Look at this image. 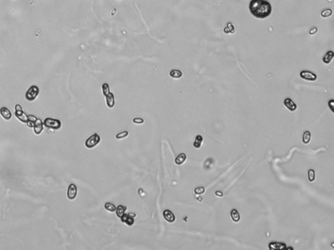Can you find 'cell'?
Returning <instances> with one entry per match:
<instances>
[{"label": "cell", "mask_w": 334, "mask_h": 250, "mask_svg": "<svg viewBox=\"0 0 334 250\" xmlns=\"http://www.w3.org/2000/svg\"><path fill=\"white\" fill-rule=\"evenodd\" d=\"M15 116L19 119L20 121L26 123L28 115L25 114L22 109V107L20 104L15 106Z\"/></svg>", "instance_id": "obj_5"}, {"label": "cell", "mask_w": 334, "mask_h": 250, "mask_svg": "<svg viewBox=\"0 0 334 250\" xmlns=\"http://www.w3.org/2000/svg\"><path fill=\"white\" fill-rule=\"evenodd\" d=\"M287 248V246L286 244H284V243H281V242H271V243L269 244V249H286Z\"/></svg>", "instance_id": "obj_14"}, {"label": "cell", "mask_w": 334, "mask_h": 250, "mask_svg": "<svg viewBox=\"0 0 334 250\" xmlns=\"http://www.w3.org/2000/svg\"><path fill=\"white\" fill-rule=\"evenodd\" d=\"M102 91H103L104 96H106L110 93V87L108 83H104L103 84V85H102Z\"/></svg>", "instance_id": "obj_26"}, {"label": "cell", "mask_w": 334, "mask_h": 250, "mask_svg": "<svg viewBox=\"0 0 334 250\" xmlns=\"http://www.w3.org/2000/svg\"><path fill=\"white\" fill-rule=\"evenodd\" d=\"M186 158H187V156H186L185 153H181L176 158L175 163L178 165H181L185 161Z\"/></svg>", "instance_id": "obj_20"}, {"label": "cell", "mask_w": 334, "mask_h": 250, "mask_svg": "<svg viewBox=\"0 0 334 250\" xmlns=\"http://www.w3.org/2000/svg\"><path fill=\"white\" fill-rule=\"evenodd\" d=\"M230 216L232 219V220L234 221H235V222H238L239 220H240V215H239L238 211L236 210V209L232 210L230 212Z\"/></svg>", "instance_id": "obj_21"}, {"label": "cell", "mask_w": 334, "mask_h": 250, "mask_svg": "<svg viewBox=\"0 0 334 250\" xmlns=\"http://www.w3.org/2000/svg\"><path fill=\"white\" fill-rule=\"evenodd\" d=\"M163 216L166 220L169 223H173L176 220L174 214L169 210H165L163 212Z\"/></svg>", "instance_id": "obj_13"}, {"label": "cell", "mask_w": 334, "mask_h": 250, "mask_svg": "<svg viewBox=\"0 0 334 250\" xmlns=\"http://www.w3.org/2000/svg\"><path fill=\"white\" fill-rule=\"evenodd\" d=\"M308 179L309 182H312L315 179V172L313 169H309L308 171Z\"/></svg>", "instance_id": "obj_27"}, {"label": "cell", "mask_w": 334, "mask_h": 250, "mask_svg": "<svg viewBox=\"0 0 334 250\" xmlns=\"http://www.w3.org/2000/svg\"><path fill=\"white\" fill-rule=\"evenodd\" d=\"M300 78L303 80L309 81H315L317 80V75L309 70H302L300 73Z\"/></svg>", "instance_id": "obj_6"}, {"label": "cell", "mask_w": 334, "mask_h": 250, "mask_svg": "<svg viewBox=\"0 0 334 250\" xmlns=\"http://www.w3.org/2000/svg\"><path fill=\"white\" fill-rule=\"evenodd\" d=\"M104 208H105L106 210L110 212H114L116 210V206L114 204L110 203H106L105 205H104Z\"/></svg>", "instance_id": "obj_25"}, {"label": "cell", "mask_w": 334, "mask_h": 250, "mask_svg": "<svg viewBox=\"0 0 334 250\" xmlns=\"http://www.w3.org/2000/svg\"><path fill=\"white\" fill-rule=\"evenodd\" d=\"M43 124L48 128L53 130H58L62 126V122L58 119L48 117L46 118L43 122Z\"/></svg>", "instance_id": "obj_2"}, {"label": "cell", "mask_w": 334, "mask_h": 250, "mask_svg": "<svg viewBox=\"0 0 334 250\" xmlns=\"http://www.w3.org/2000/svg\"><path fill=\"white\" fill-rule=\"evenodd\" d=\"M215 195H217V196H219V197H222V196L223 195V193H222L221 192H220V191H217V192H215Z\"/></svg>", "instance_id": "obj_33"}, {"label": "cell", "mask_w": 334, "mask_h": 250, "mask_svg": "<svg viewBox=\"0 0 334 250\" xmlns=\"http://www.w3.org/2000/svg\"><path fill=\"white\" fill-rule=\"evenodd\" d=\"M223 31L224 33H225L234 34V32H235V27H234V25H233L232 23L228 22L227 24H226V27H225V29H223Z\"/></svg>", "instance_id": "obj_16"}, {"label": "cell", "mask_w": 334, "mask_h": 250, "mask_svg": "<svg viewBox=\"0 0 334 250\" xmlns=\"http://www.w3.org/2000/svg\"><path fill=\"white\" fill-rule=\"evenodd\" d=\"M317 31H318L317 27H313L312 29L309 31V34H310L311 35H315V33H317Z\"/></svg>", "instance_id": "obj_31"}, {"label": "cell", "mask_w": 334, "mask_h": 250, "mask_svg": "<svg viewBox=\"0 0 334 250\" xmlns=\"http://www.w3.org/2000/svg\"><path fill=\"white\" fill-rule=\"evenodd\" d=\"M132 122H134L135 124H141L142 123H144V120L142 118H139V117H136V118H134L132 120Z\"/></svg>", "instance_id": "obj_30"}, {"label": "cell", "mask_w": 334, "mask_h": 250, "mask_svg": "<svg viewBox=\"0 0 334 250\" xmlns=\"http://www.w3.org/2000/svg\"><path fill=\"white\" fill-rule=\"evenodd\" d=\"M39 93V89L36 85H32L25 93V97L29 101L34 100Z\"/></svg>", "instance_id": "obj_3"}, {"label": "cell", "mask_w": 334, "mask_h": 250, "mask_svg": "<svg viewBox=\"0 0 334 250\" xmlns=\"http://www.w3.org/2000/svg\"><path fill=\"white\" fill-rule=\"evenodd\" d=\"M37 118L35 116L33 115H29L28 117H27V121L26 124L27 126L30 128H34V124L35 123V122H36Z\"/></svg>", "instance_id": "obj_19"}, {"label": "cell", "mask_w": 334, "mask_h": 250, "mask_svg": "<svg viewBox=\"0 0 334 250\" xmlns=\"http://www.w3.org/2000/svg\"><path fill=\"white\" fill-rule=\"evenodd\" d=\"M0 114L4 119L9 121L11 119L12 113L9 109L6 107H2L0 108Z\"/></svg>", "instance_id": "obj_10"}, {"label": "cell", "mask_w": 334, "mask_h": 250, "mask_svg": "<svg viewBox=\"0 0 334 250\" xmlns=\"http://www.w3.org/2000/svg\"><path fill=\"white\" fill-rule=\"evenodd\" d=\"M249 11L257 18L264 19L272 14V7L266 0H251L249 3Z\"/></svg>", "instance_id": "obj_1"}, {"label": "cell", "mask_w": 334, "mask_h": 250, "mask_svg": "<svg viewBox=\"0 0 334 250\" xmlns=\"http://www.w3.org/2000/svg\"><path fill=\"white\" fill-rule=\"evenodd\" d=\"M284 105L290 111H294L297 109V105L291 98H287L284 100Z\"/></svg>", "instance_id": "obj_9"}, {"label": "cell", "mask_w": 334, "mask_h": 250, "mask_svg": "<svg viewBox=\"0 0 334 250\" xmlns=\"http://www.w3.org/2000/svg\"><path fill=\"white\" fill-rule=\"evenodd\" d=\"M333 102H333V99H331V100L328 102V106H329V107H330L332 111H333Z\"/></svg>", "instance_id": "obj_32"}, {"label": "cell", "mask_w": 334, "mask_h": 250, "mask_svg": "<svg viewBox=\"0 0 334 250\" xmlns=\"http://www.w3.org/2000/svg\"><path fill=\"white\" fill-rule=\"evenodd\" d=\"M76 195H77V187L74 184H71L69 186L67 189V197L71 200H73L74 199L76 198Z\"/></svg>", "instance_id": "obj_8"}, {"label": "cell", "mask_w": 334, "mask_h": 250, "mask_svg": "<svg viewBox=\"0 0 334 250\" xmlns=\"http://www.w3.org/2000/svg\"><path fill=\"white\" fill-rule=\"evenodd\" d=\"M334 57V53L332 50L328 51L322 58V61L325 64H330Z\"/></svg>", "instance_id": "obj_15"}, {"label": "cell", "mask_w": 334, "mask_h": 250, "mask_svg": "<svg viewBox=\"0 0 334 250\" xmlns=\"http://www.w3.org/2000/svg\"><path fill=\"white\" fill-rule=\"evenodd\" d=\"M203 141V137L200 135H197L195 138V141L193 143V146L195 148H200Z\"/></svg>", "instance_id": "obj_22"}, {"label": "cell", "mask_w": 334, "mask_h": 250, "mask_svg": "<svg viewBox=\"0 0 334 250\" xmlns=\"http://www.w3.org/2000/svg\"><path fill=\"white\" fill-rule=\"evenodd\" d=\"M43 125L44 124H43V122H42L41 120L37 118L34 126V130L35 134L39 135L41 133L42 131L43 130Z\"/></svg>", "instance_id": "obj_11"}, {"label": "cell", "mask_w": 334, "mask_h": 250, "mask_svg": "<svg viewBox=\"0 0 334 250\" xmlns=\"http://www.w3.org/2000/svg\"><path fill=\"white\" fill-rule=\"evenodd\" d=\"M119 1H120V0H119Z\"/></svg>", "instance_id": "obj_34"}, {"label": "cell", "mask_w": 334, "mask_h": 250, "mask_svg": "<svg viewBox=\"0 0 334 250\" xmlns=\"http://www.w3.org/2000/svg\"><path fill=\"white\" fill-rule=\"evenodd\" d=\"M204 192H205V189H204V188H203V187L196 188L195 190V193H196V194H198V195L202 194V193H204Z\"/></svg>", "instance_id": "obj_29"}, {"label": "cell", "mask_w": 334, "mask_h": 250, "mask_svg": "<svg viewBox=\"0 0 334 250\" xmlns=\"http://www.w3.org/2000/svg\"><path fill=\"white\" fill-rule=\"evenodd\" d=\"M332 14H333L332 10L330 9H327L324 10V11L321 12V16L322 18H328L331 16Z\"/></svg>", "instance_id": "obj_24"}, {"label": "cell", "mask_w": 334, "mask_h": 250, "mask_svg": "<svg viewBox=\"0 0 334 250\" xmlns=\"http://www.w3.org/2000/svg\"><path fill=\"white\" fill-rule=\"evenodd\" d=\"M311 139V133L309 131L306 130L303 134L302 141L305 144L309 143Z\"/></svg>", "instance_id": "obj_23"}, {"label": "cell", "mask_w": 334, "mask_h": 250, "mask_svg": "<svg viewBox=\"0 0 334 250\" xmlns=\"http://www.w3.org/2000/svg\"><path fill=\"white\" fill-rule=\"evenodd\" d=\"M170 77L175 79H179L182 77L183 73L181 70L178 69H173L170 72Z\"/></svg>", "instance_id": "obj_17"}, {"label": "cell", "mask_w": 334, "mask_h": 250, "mask_svg": "<svg viewBox=\"0 0 334 250\" xmlns=\"http://www.w3.org/2000/svg\"><path fill=\"white\" fill-rule=\"evenodd\" d=\"M128 135H129L128 131H123V132H119V133L117 134L116 136V139H120L125 138V137H126L127 136H128Z\"/></svg>", "instance_id": "obj_28"}, {"label": "cell", "mask_w": 334, "mask_h": 250, "mask_svg": "<svg viewBox=\"0 0 334 250\" xmlns=\"http://www.w3.org/2000/svg\"><path fill=\"white\" fill-rule=\"evenodd\" d=\"M101 141V137L97 134H94L92 136H91L89 138L86 139L85 142V145L86 147L89 148V149H91L94 147H95L99 142Z\"/></svg>", "instance_id": "obj_4"}, {"label": "cell", "mask_w": 334, "mask_h": 250, "mask_svg": "<svg viewBox=\"0 0 334 250\" xmlns=\"http://www.w3.org/2000/svg\"><path fill=\"white\" fill-rule=\"evenodd\" d=\"M136 216V214L129 213L128 214H125L121 218V220L122 222L126 223L127 225L131 226L134 224V218Z\"/></svg>", "instance_id": "obj_7"}, {"label": "cell", "mask_w": 334, "mask_h": 250, "mask_svg": "<svg viewBox=\"0 0 334 250\" xmlns=\"http://www.w3.org/2000/svg\"><path fill=\"white\" fill-rule=\"evenodd\" d=\"M127 210V207L123 205H119L118 207L116 208V215L119 218H121L125 214H126V211Z\"/></svg>", "instance_id": "obj_18"}, {"label": "cell", "mask_w": 334, "mask_h": 250, "mask_svg": "<svg viewBox=\"0 0 334 250\" xmlns=\"http://www.w3.org/2000/svg\"><path fill=\"white\" fill-rule=\"evenodd\" d=\"M105 96L106 98V105L110 108H112L115 105V100H114V96L112 93H110L106 95Z\"/></svg>", "instance_id": "obj_12"}]
</instances>
